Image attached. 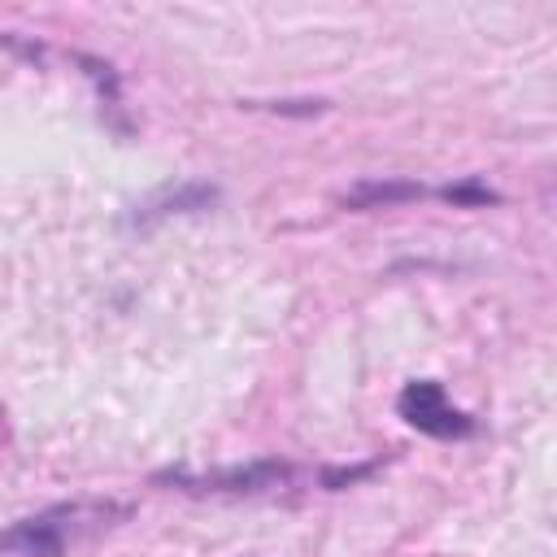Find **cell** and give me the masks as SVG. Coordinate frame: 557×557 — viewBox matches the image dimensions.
<instances>
[{
  "mask_svg": "<svg viewBox=\"0 0 557 557\" xmlns=\"http://www.w3.org/2000/svg\"><path fill=\"white\" fill-rule=\"evenodd\" d=\"M126 509L117 505H52L44 513L17 518L13 527L0 531V557H65L70 540L78 531L104 527Z\"/></svg>",
  "mask_w": 557,
  "mask_h": 557,
  "instance_id": "obj_1",
  "label": "cell"
},
{
  "mask_svg": "<svg viewBox=\"0 0 557 557\" xmlns=\"http://www.w3.org/2000/svg\"><path fill=\"white\" fill-rule=\"evenodd\" d=\"M396 409H400V418H405L409 426H418L422 435H435V440H466V435L479 431V422H474L466 409H457V405L444 396V387H440L435 379H413V383H405Z\"/></svg>",
  "mask_w": 557,
  "mask_h": 557,
  "instance_id": "obj_2",
  "label": "cell"
},
{
  "mask_svg": "<svg viewBox=\"0 0 557 557\" xmlns=\"http://www.w3.org/2000/svg\"><path fill=\"white\" fill-rule=\"evenodd\" d=\"M187 492H231V496H252V492H274L292 479L287 461H252V466H231V470H213V474H161Z\"/></svg>",
  "mask_w": 557,
  "mask_h": 557,
  "instance_id": "obj_3",
  "label": "cell"
},
{
  "mask_svg": "<svg viewBox=\"0 0 557 557\" xmlns=\"http://www.w3.org/2000/svg\"><path fill=\"white\" fill-rule=\"evenodd\" d=\"M418 196H426V187H418V183H357L344 196V205L348 209H379V205H400V200H418Z\"/></svg>",
  "mask_w": 557,
  "mask_h": 557,
  "instance_id": "obj_4",
  "label": "cell"
},
{
  "mask_svg": "<svg viewBox=\"0 0 557 557\" xmlns=\"http://www.w3.org/2000/svg\"><path fill=\"white\" fill-rule=\"evenodd\" d=\"M440 196H444V200H453V205H461V209L496 205V191H492L487 183H479V178H461V183H448V187H440Z\"/></svg>",
  "mask_w": 557,
  "mask_h": 557,
  "instance_id": "obj_5",
  "label": "cell"
}]
</instances>
